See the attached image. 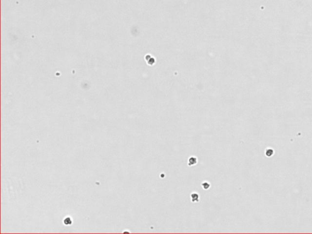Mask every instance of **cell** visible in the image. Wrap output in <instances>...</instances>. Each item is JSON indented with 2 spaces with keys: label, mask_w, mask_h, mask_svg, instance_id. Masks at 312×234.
Here are the masks:
<instances>
[{
  "label": "cell",
  "mask_w": 312,
  "mask_h": 234,
  "mask_svg": "<svg viewBox=\"0 0 312 234\" xmlns=\"http://www.w3.org/2000/svg\"><path fill=\"white\" fill-rule=\"evenodd\" d=\"M197 158L195 156H191L190 157H189V160H188V166H194V165H196L197 163Z\"/></svg>",
  "instance_id": "obj_1"
},
{
  "label": "cell",
  "mask_w": 312,
  "mask_h": 234,
  "mask_svg": "<svg viewBox=\"0 0 312 234\" xmlns=\"http://www.w3.org/2000/svg\"><path fill=\"white\" fill-rule=\"evenodd\" d=\"M190 197H191V201L192 202H199V195L198 193H192L190 195Z\"/></svg>",
  "instance_id": "obj_2"
},
{
  "label": "cell",
  "mask_w": 312,
  "mask_h": 234,
  "mask_svg": "<svg viewBox=\"0 0 312 234\" xmlns=\"http://www.w3.org/2000/svg\"><path fill=\"white\" fill-rule=\"evenodd\" d=\"M202 187L203 188L204 190H207L210 189V184L207 181H204V182L202 183L201 184Z\"/></svg>",
  "instance_id": "obj_3"
}]
</instances>
